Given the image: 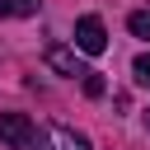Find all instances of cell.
<instances>
[{
	"mask_svg": "<svg viewBox=\"0 0 150 150\" xmlns=\"http://www.w3.org/2000/svg\"><path fill=\"white\" fill-rule=\"evenodd\" d=\"M28 150H94L80 131L61 127V122H47V127H33V145Z\"/></svg>",
	"mask_w": 150,
	"mask_h": 150,
	"instance_id": "cell-1",
	"label": "cell"
},
{
	"mask_svg": "<svg viewBox=\"0 0 150 150\" xmlns=\"http://www.w3.org/2000/svg\"><path fill=\"white\" fill-rule=\"evenodd\" d=\"M103 47H108V28H103V19H98V14H84V19L75 23V52L98 56Z\"/></svg>",
	"mask_w": 150,
	"mask_h": 150,
	"instance_id": "cell-2",
	"label": "cell"
},
{
	"mask_svg": "<svg viewBox=\"0 0 150 150\" xmlns=\"http://www.w3.org/2000/svg\"><path fill=\"white\" fill-rule=\"evenodd\" d=\"M0 141L9 150H28L33 145V117L28 112H0Z\"/></svg>",
	"mask_w": 150,
	"mask_h": 150,
	"instance_id": "cell-3",
	"label": "cell"
},
{
	"mask_svg": "<svg viewBox=\"0 0 150 150\" xmlns=\"http://www.w3.org/2000/svg\"><path fill=\"white\" fill-rule=\"evenodd\" d=\"M42 56H47V66H52L56 75H70V80H84V75H89V66L80 61V52H70V47H61V42H52Z\"/></svg>",
	"mask_w": 150,
	"mask_h": 150,
	"instance_id": "cell-4",
	"label": "cell"
},
{
	"mask_svg": "<svg viewBox=\"0 0 150 150\" xmlns=\"http://www.w3.org/2000/svg\"><path fill=\"white\" fill-rule=\"evenodd\" d=\"M38 5L42 0H0V19H28L38 14Z\"/></svg>",
	"mask_w": 150,
	"mask_h": 150,
	"instance_id": "cell-5",
	"label": "cell"
},
{
	"mask_svg": "<svg viewBox=\"0 0 150 150\" xmlns=\"http://www.w3.org/2000/svg\"><path fill=\"white\" fill-rule=\"evenodd\" d=\"M127 28H131L136 38H150V9H136V14L127 19Z\"/></svg>",
	"mask_w": 150,
	"mask_h": 150,
	"instance_id": "cell-6",
	"label": "cell"
},
{
	"mask_svg": "<svg viewBox=\"0 0 150 150\" xmlns=\"http://www.w3.org/2000/svg\"><path fill=\"white\" fill-rule=\"evenodd\" d=\"M131 75H136V84H145V89H150V52H141V56L131 61Z\"/></svg>",
	"mask_w": 150,
	"mask_h": 150,
	"instance_id": "cell-7",
	"label": "cell"
},
{
	"mask_svg": "<svg viewBox=\"0 0 150 150\" xmlns=\"http://www.w3.org/2000/svg\"><path fill=\"white\" fill-rule=\"evenodd\" d=\"M80 84H84V94H89V98H103V89H108V84L98 80V70H89V75H84Z\"/></svg>",
	"mask_w": 150,
	"mask_h": 150,
	"instance_id": "cell-8",
	"label": "cell"
},
{
	"mask_svg": "<svg viewBox=\"0 0 150 150\" xmlns=\"http://www.w3.org/2000/svg\"><path fill=\"white\" fill-rule=\"evenodd\" d=\"M145 127H150V108H145Z\"/></svg>",
	"mask_w": 150,
	"mask_h": 150,
	"instance_id": "cell-9",
	"label": "cell"
}]
</instances>
